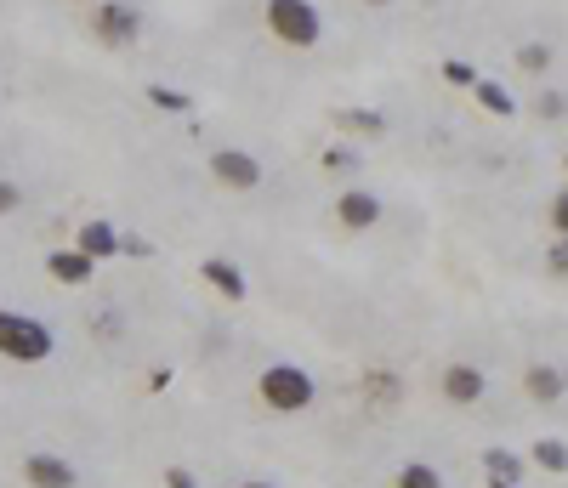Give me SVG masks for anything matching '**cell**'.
Returning <instances> with one entry per match:
<instances>
[{
    "label": "cell",
    "instance_id": "obj_1",
    "mask_svg": "<svg viewBox=\"0 0 568 488\" xmlns=\"http://www.w3.org/2000/svg\"><path fill=\"white\" fill-rule=\"evenodd\" d=\"M57 335L29 313H0V358H12V364H40V358H52Z\"/></svg>",
    "mask_w": 568,
    "mask_h": 488
},
{
    "label": "cell",
    "instance_id": "obj_2",
    "mask_svg": "<svg viewBox=\"0 0 568 488\" xmlns=\"http://www.w3.org/2000/svg\"><path fill=\"white\" fill-rule=\"evenodd\" d=\"M267 29L284 40V46H296V52H307V46H319L324 35V18L313 0H267Z\"/></svg>",
    "mask_w": 568,
    "mask_h": 488
},
{
    "label": "cell",
    "instance_id": "obj_3",
    "mask_svg": "<svg viewBox=\"0 0 568 488\" xmlns=\"http://www.w3.org/2000/svg\"><path fill=\"white\" fill-rule=\"evenodd\" d=\"M313 398H319V386H313V375H307L302 364L262 369V403L267 409H279V415H302Z\"/></svg>",
    "mask_w": 568,
    "mask_h": 488
},
{
    "label": "cell",
    "instance_id": "obj_4",
    "mask_svg": "<svg viewBox=\"0 0 568 488\" xmlns=\"http://www.w3.org/2000/svg\"><path fill=\"white\" fill-rule=\"evenodd\" d=\"M91 29L108 40V46H131L142 35V18L131 6H114V0H97V12H91Z\"/></svg>",
    "mask_w": 568,
    "mask_h": 488
},
{
    "label": "cell",
    "instance_id": "obj_5",
    "mask_svg": "<svg viewBox=\"0 0 568 488\" xmlns=\"http://www.w3.org/2000/svg\"><path fill=\"white\" fill-rule=\"evenodd\" d=\"M211 176L228 182V188H256V182H262V165H256V154H245V148H222V154H211Z\"/></svg>",
    "mask_w": 568,
    "mask_h": 488
},
{
    "label": "cell",
    "instance_id": "obj_6",
    "mask_svg": "<svg viewBox=\"0 0 568 488\" xmlns=\"http://www.w3.org/2000/svg\"><path fill=\"white\" fill-rule=\"evenodd\" d=\"M23 477H29V488H74L80 483V471H74L69 460H57V454H29V460H23Z\"/></svg>",
    "mask_w": 568,
    "mask_h": 488
},
{
    "label": "cell",
    "instance_id": "obj_7",
    "mask_svg": "<svg viewBox=\"0 0 568 488\" xmlns=\"http://www.w3.org/2000/svg\"><path fill=\"white\" fill-rule=\"evenodd\" d=\"M336 216L353 227V233H364V227L381 222V199H375V193H364V188H353V193H341V199H336Z\"/></svg>",
    "mask_w": 568,
    "mask_h": 488
},
{
    "label": "cell",
    "instance_id": "obj_8",
    "mask_svg": "<svg viewBox=\"0 0 568 488\" xmlns=\"http://www.w3.org/2000/svg\"><path fill=\"white\" fill-rule=\"evenodd\" d=\"M91 267H97V256H86V250H52L46 256V273L57 284H91Z\"/></svg>",
    "mask_w": 568,
    "mask_h": 488
},
{
    "label": "cell",
    "instance_id": "obj_9",
    "mask_svg": "<svg viewBox=\"0 0 568 488\" xmlns=\"http://www.w3.org/2000/svg\"><path fill=\"white\" fill-rule=\"evenodd\" d=\"M483 386H489V381H483V369L455 364V369L444 375V398H449V403H478V398H483Z\"/></svg>",
    "mask_w": 568,
    "mask_h": 488
},
{
    "label": "cell",
    "instance_id": "obj_10",
    "mask_svg": "<svg viewBox=\"0 0 568 488\" xmlns=\"http://www.w3.org/2000/svg\"><path fill=\"white\" fill-rule=\"evenodd\" d=\"M199 273H205V284H216V290H222V296H228V301H245V273H239V267H233V262H222V256H211V262L199 267Z\"/></svg>",
    "mask_w": 568,
    "mask_h": 488
},
{
    "label": "cell",
    "instance_id": "obj_11",
    "mask_svg": "<svg viewBox=\"0 0 568 488\" xmlns=\"http://www.w3.org/2000/svg\"><path fill=\"white\" fill-rule=\"evenodd\" d=\"M80 250H86V256H97V262H103V256H114V250H125V239H114V227H108V222H86V227H80Z\"/></svg>",
    "mask_w": 568,
    "mask_h": 488
},
{
    "label": "cell",
    "instance_id": "obj_12",
    "mask_svg": "<svg viewBox=\"0 0 568 488\" xmlns=\"http://www.w3.org/2000/svg\"><path fill=\"white\" fill-rule=\"evenodd\" d=\"M483 471H489V483H517L523 477V460L506 449H483Z\"/></svg>",
    "mask_w": 568,
    "mask_h": 488
},
{
    "label": "cell",
    "instance_id": "obj_13",
    "mask_svg": "<svg viewBox=\"0 0 568 488\" xmlns=\"http://www.w3.org/2000/svg\"><path fill=\"white\" fill-rule=\"evenodd\" d=\"M523 386H529V398H546V403H551V398H563V386H568V381H563V375H557V369L534 364L529 375H523Z\"/></svg>",
    "mask_w": 568,
    "mask_h": 488
},
{
    "label": "cell",
    "instance_id": "obj_14",
    "mask_svg": "<svg viewBox=\"0 0 568 488\" xmlns=\"http://www.w3.org/2000/svg\"><path fill=\"white\" fill-rule=\"evenodd\" d=\"M478 108H489V114H500V120H506V114H512V91L506 86H495V80H478Z\"/></svg>",
    "mask_w": 568,
    "mask_h": 488
},
{
    "label": "cell",
    "instance_id": "obj_15",
    "mask_svg": "<svg viewBox=\"0 0 568 488\" xmlns=\"http://www.w3.org/2000/svg\"><path fill=\"white\" fill-rule=\"evenodd\" d=\"M534 466L540 471H568V449L557 443V437H540V443H534Z\"/></svg>",
    "mask_w": 568,
    "mask_h": 488
},
{
    "label": "cell",
    "instance_id": "obj_16",
    "mask_svg": "<svg viewBox=\"0 0 568 488\" xmlns=\"http://www.w3.org/2000/svg\"><path fill=\"white\" fill-rule=\"evenodd\" d=\"M148 103L154 108H165V114H188V91H171V86H148Z\"/></svg>",
    "mask_w": 568,
    "mask_h": 488
},
{
    "label": "cell",
    "instance_id": "obj_17",
    "mask_svg": "<svg viewBox=\"0 0 568 488\" xmlns=\"http://www.w3.org/2000/svg\"><path fill=\"white\" fill-rule=\"evenodd\" d=\"M398 488H444V477H438L432 466H421V460H415V466L398 471Z\"/></svg>",
    "mask_w": 568,
    "mask_h": 488
},
{
    "label": "cell",
    "instance_id": "obj_18",
    "mask_svg": "<svg viewBox=\"0 0 568 488\" xmlns=\"http://www.w3.org/2000/svg\"><path fill=\"white\" fill-rule=\"evenodd\" d=\"M551 63V46H540V40H529L523 52H517V69H529V74H540Z\"/></svg>",
    "mask_w": 568,
    "mask_h": 488
},
{
    "label": "cell",
    "instance_id": "obj_19",
    "mask_svg": "<svg viewBox=\"0 0 568 488\" xmlns=\"http://www.w3.org/2000/svg\"><path fill=\"white\" fill-rule=\"evenodd\" d=\"M444 80H449V86H478V69H472L466 57H449V63H444Z\"/></svg>",
    "mask_w": 568,
    "mask_h": 488
},
{
    "label": "cell",
    "instance_id": "obj_20",
    "mask_svg": "<svg viewBox=\"0 0 568 488\" xmlns=\"http://www.w3.org/2000/svg\"><path fill=\"white\" fill-rule=\"evenodd\" d=\"M341 125H353V131H381V114H375V108H353V114H341Z\"/></svg>",
    "mask_w": 568,
    "mask_h": 488
},
{
    "label": "cell",
    "instance_id": "obj_21",
    "mask_svg": "<svg viewBox=\"0 0 568 488\" xmlns=\"http://www.w3.org/2000/svg\"><path fill=\"white\" fill-rule=\"evenodd\" d=\"M546 267L557 273V279H568V239H563V244H551V250H546Z\"/></svg>",
    "mask_w": 568,
    "mask_h": 488
},
{
    "label": "cell",
    "instance_id": "obj_22",
    "mask_svg": "<svg viewBox=\"0 0 568 488\" xmlns=\"http://www.w3.org/2000/svg\"><path fill=\"white\" fill-rule=\"evenodd\" d=\"M324 165H330V171H353L358 154H353V148H330V154H324Z\"/></svg>",
    "mask_w": 568,
    "mask_h": 488
},
{
    "label": "cell",
    "instance_id": "obj_23",
    "mask_svg": "<svg viewBox=\"0 0 568 488\" xmlns=\"http://www.w3.org/2000/svg\"><path fill=\"white\" fill-rule=\"evenodd\" d=\"M551 227L568 239V193H557V199H551Z\"/></svg>",
    "mask_w": 568,
    "mask_h": 488
},
{
    "label": "cell",
    "instance_id": "obj_24",
    "mask_svg": "<svg viewBox=\"0 0 568 488\" xmlns=\"http://www.w3.org/2000/svg\"><path fill=\"white\" fill-rule=\"evenodd\" d=\"M540 114H546V120H557V114H568V103L557 97V91H540Z\"/></svg>",
    "mask_w": 568,
    "mask_h": 488
},
{
    "label": "cell",
    "instance_id": "obj_25",
    "mask_svg": "<svg viewBox=\"0 0 568 488\" xmlns=\"http://www.w3.org/2000/svg\"><path fill=\"white\" fill-rule=\"evenodd\" d=\"M165 488H199V483H194V471L171 466V471H165Z\"/></svg>",
    "mask_w": 568,
    "mask_h": 488
},
{
    "label": "cell",
    "instance_id": "obj_26",
    "mask_svg": "<svg viewBox=\"0 0 568 488\" xmlns=\"http://www.w3.org/2000/svg\"><path fill=\"white\" fill-rule=\"evenodd\" d=\"M6 210H18V188H12V182H0V216H6Z\"/></svg>",
    "mask_w": 568,
    "mask_h": 488
},
{
    "label": "cell",
    "instance_id": "obj_27",
    "mask_svg": "<svg viewBox=\"0 0 568 488\" xmlns=\"http://www.w3.org/2000/svg\"><path fill=\"white\" fill-rule=\"evenodd\" d=\"M239 488H273V483H239Z\"/></svg>",
    "mask_w": 568,
    "mask_h": 488
},
{
    "label": "cell",
    "instance_id": "obj_28",
    "mask_svg": "<svg viewBox=\"0 0 568 488\" xmlns=\"http://www.w3.org/2000/svg\"><path fill=\"white\" fill-rule=\"evenodd\" d=\"M489 488H517V483H489Z\"/></svg>",
    "mask_w": 568,
    "mask_h": 488
},
{
    "label": "cell",
    "instance_id": "obj_29",
    "mask_svg": "<svg viewBox=\"0 0 568 488\" xmlns=\"http://www.w3.org/2000/svg\"><path fill=\"white\" fill-rule=\"evenodd\" d=\"M364 6H387V0H364Z\"/></svg>",
    "mask_w": 568,
    "mask_h": 488
}]
</instances>
